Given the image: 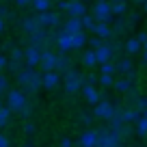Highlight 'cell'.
Instances as JSON below:
<instances>
[{
  "label": "cell",
  "mask_w": 147,
  "mask_h": 147,
  "mask_svg": "<svg viewBox=\"0 0 147 147\" xmlns=\"http://www.w3.org/2000/svg\"><path fill=\"white\" fill-rule=\"evenodd\" d=\"M15 76H18V78H15L18 84L22 87L20 89L22 93H35V91L41 89V74H37V69L24 67L22 71H18Z\"/></svg>",
  "instance_id": "obj_1"
},
{
  "label": "cell",
  "mask_w": 147,
  "mask_h": 147,
  "mask_svg": "<svg viewBox=\"0 0 147 147\" xmlns=\"http://www.w3.org/2000/svg\"><path fill=\"white\" fill-rule=\"evenodd\" d=\"M26 93H22L20 89H11V91H7V108L11 110V113H20L22 110V106H26Z\"/></svg>",
  "instance_id": "obj_2"
},
{
  "label": "cell",
  "mask_w": 147,
  "mask_h": 147,
  "mask_svg": "<svg viewBox=\"0 0 147 147\" xmlns=\"http://www.w3.org/2000/svg\"><path fill=\"white\" fill-rule=\"evenodd\" d=\"M63 82L67 93H78L82 89V74L76 71V69H69V71L63 74Z\"/></svg>",
  "instance_id": "obj_3"
},
{
  "label": "cell",
  "mask_w": 147,
  "mask_h": 147,
  "mask_svg": "<svg viewBox=\"0 0 147 147\" xmlns=\"http://www.w3.org/2000/svg\"><path fill=\"white\" fill-rule=\"evenodd\" d=\"M113 115H115V104L108 102V100H100L95 106H93V117H97V119L108 121Z\"/></svg>",
  "instance_id": "obj_4"
},
{
  "label": "cell",
  "mask_w": 147,
  "mask_h": 147,
  "mask_svg": "<svg viewBox=\"0 0 147 147\" xmlns=\"http://www.w3.org/2000/svg\"><path fill=\"white\" fill-rule=\"evenodd\" d=\"M91 15H93V20H95V22L110 24V20H113V15H110V2H108V0H104V2H95Z\"/></svg>",
  "instance_id": "obj_5"
},
{
  "label": "cell",
  "mask_w": 147,
  "mask_h": 147,
  "mask_svg": "<svg viewBox=\"0 0 147 147\" xmlns=\"http://www.w3.org/2000/svg\"><path fill=\"white\" fill-rule=\"evenodd\" d=\"M39 59H41V50H37V48L28 46L26 50H24V67H39Z\"/></svg>",
  "instance_id": "obj_6"
},
{
  "label": "cell",
  "mask_w": 147,
  "mask_h": 147,
  "mask_svg": "<svg viewBox=\"0 0 147 147\" xmlns=\"http://www.w3.org/2000/svg\"><path fill=\"white\" fill-rule=\"evenodd\" d=\"M39 67L41 71H56V54L50 50H43L41 59H39Z\"/></svg>",
  "instance_id": "obj_7"
},
{
  "label": "cell",
  "mask_w": 147,
  "mask_h": 147,
  "mask_svg": "<svg viewBox=\"0 0 147 147\" xmlns=\"http://www.w3.org/2000/svg\"><path fill=\"white\" fill-rule=\"evenodd\" d=\"M37 22L41 28H54L59 26V15L54 11H43V13H37Z\"/></svg>",
  "instance_id": "obj_8"
},
{
  "label": "cell",
  "mask_w": 147,
  "mask_h": 147,
  "mask_svg": "<svg viewBox=\"0 0 147 147\" xmlns=\"http://www.w3.org/2000/svg\"><path fill=\"white\" fill-rule=\"evenodd\" d=\"M61 82V74L59 71H41V87L43 89H54Z\"/></svg>",
  "instance_id": "obj_9"
},
{
  "label": "cell",
  "mask_w": 147,
  "mask_h": 147,
  "mask_svg": "<svg viewBox=\"0 0 147 147\" xmlns=\"http://www.w3.org/2000/svg\"><path fill=\"white\" fill-rule=\"evenodd\" d=\"M76 145L78 147H95L97 145V130H84Z\"/></svg>",
  "instance_id": "obj_10"
},
{
  "label": "cell",
  "mask_w": 147,
  "mask_h": 147,
  "mask_svg": "<svg viewBox=\"0 0 147 147\" xmlns=\"http://www.w3.org/2000/svg\"><path fill=\"white\" fill-rule=\"evenodd\" d=\"M91 32L95 37H100L102 41H106V39L113 37V26H110V24H104V22H95V26H93Z\"/></svg>",
  "instance_id": "obj_11"
},
{
  "label": "cell",
  "mask_w": 147,
  "mask_h": 147,
  "mask_svg": "<svg viewBox=\"0 0 147 147\" xmlns=\"http://www.w3.org/2000/svg\"><path fill=\"white\" fill-rule=\"evenodd\" d=\"M80 91H82L84 100H87L89 104H93V106H95L100 100H104V93H102V91H97V87H82Z\"/></svg>",
  "instance_id": "obj_12"
},
{
  "label": "cell",
  "mask_w": 147,
  "mask_h": 147,
  "mask_svg": "<svg viewBox=\"0 0 147 147\" xmlns=\"http://www.w3.org/2000/svg\"><path fill=\"white\" fill-rule=\"evenodd\" d=\"M56 48H59L61 54H67V52H71V37L65 35L63 30H59V35H56Z\"/></svg>",
  "instance_id": "obj_13"
},
{
  "label": "cell",
  "mask_w": 147,
  "mask_h": 147,
  "mask_svg": "<svg viewBox=\"0 0 147 147\" xmlns=\"http://www.w3.org/2000/svg\"><path fill=\"white\" fill-rule=\"evenodd\" d=\"M95 59H97V65L102 63H108V61H113V50L108 48V43H102L100 48H95Z\"/></svg>",
  "instance_id": "obj_14"
},
{
  "label": "cell",
  "mask_w": 147,
  "mask_h": 147,
  "mask_svg": "<svg viewBox=\"0 0 147 147\" xmlns=\"http://www.w3.org/2000/svg\"><path fill=\"white\" fill-rule=\"evenodd\" d=\"M121 119H123V123H136L141 119V113H138V108L125 106V108H121Z\"/></svg>",
  "instance_id": "obj_15"
},
{
  "label": "cell",
  "mask_w": 147,
  "mask_h": 147,
  "mask_svg": "<svg viewBox=\"0 0 147 147\" xmlns=\"http://www.w3.org/2000/svg\"><path fill=\"white\" fill-rule=\"evenodd\" d=\"M61 30L65 32V35H76V32L82 30V24H80V18H69L67 22L63 24V28Z\"/></svg>",
  "instance_id": "obj_16"
},
{
  "label": "cell",
  "mask_w": 147,
  "mask_h": 147,
  "mask_svg": "<svg viewBox=\"0 0 147 147\" xmlns=\"http://www.w3.org/2000/svg\"><path fill=\"white\" fill-rule=\"evenodd\" d=\"M67 13H69V18H82V15L87 13V7H84V2H80V0H74V2H69Z\"/></svg>",
  "instance_id": "obj_17"
},
{
  "label": "cell",
  "mask_w": 147,
  "mask_h": 147,
  "mask_svg": "<svg viewBox=\"0 0 147 147\" xmlns=\"http://www.w3.org/2000/svg\"><path fill=\"white\" fill-rule=\"evenodd\" d=\"M71 37V50H80V48H84L87 46V32L84 30H80V32H76V35H69Z\"/></svg>",
  "instance_id": "obj_18"
},
{
  "label": "cell",
  "mask_w": 147,
  "mask_h": 147,
  "mask_svg": "<svg viewBox=\"0 0 147 147\" xmlns=\"http://www.w3.org/2000/svg\"><path fill=\"white\" fill-rule=\"evenodd\" d=\"M134 84H136V82H132V80H130L128 76H123V78H117L115 82H113V87H115L119 93H128L130 89L134 87Z\"/></svg>",
  "instance_id": "obj_19"
},
{
  "label": "cell",
  "mask_w": 147,
  "mask_h": 147,
  "mask_svg": "<svg viewBox=\"0 0 147 147\" xmlns=\"http://www.w3.org/2000/svg\"><path fill=\"white\" fill-rule=\"evenodd\" d=\"M39 22H37V18H24L22 20V30L26 32V35H32L35 30H39Z\"/></svg>",
  "instance_id": "obj_20"
},
{
  "label": "cell",
  "mask_w": 147,
  "mask_h": 147,
  "mask_svg": "<svg viewBox=\"0 0 147 147\" xmlns=\"http://www.w3.org/2000/svg\"><path fill=\"white\" fill-rule=\"evenodd\" d=\"M115 67H117V74H123V76L130 74V71H134V63L130 59H119L115 63Z\"/></svg>",
  "instance_id": "obj_21"
},
{
  "label": "cell",
  "mask_w": 147,
  "mask_h": 147,
  "mask_svg": "<svg viewBox=\"0 0 147 147\" xmlns=\"http://www.w3.org/2000/svg\"><path fill=\"white\" fill-rule=\"evenodd\" d=\"M123 50L128 52V54H138L141 52V43L136 41V37H130V39H125V43H123Z\"/></svg>",
  "instance_id": "obj_22"
},
{
  "label": "cell",
  "mask_w": 147,
  "mask_h": 147,
  "mask_svg": "<svg viewBox=\"0 0 147 147\" xmlns=\"http://www.w3.org/2000/svg\"><path fill=\"white\" fill-rule=\"evenodd\" d=\"M128 13V5L125 2H110V15L115 18H121V15Z\"/></svg>",
  "instance_id": "obj_23"
},
{
  "label": "cell",
  "mask_w": 147,
  "mask_h": 147,
  "mask_svg": "<svg viewBox=\"0 0 147 147\" xmlns=\"http://www.w3.org/2000/svg\"><path fill=\"white\" fill-rule=\"evenodd\" d=\"M69 69H71V67H69V59H67V56H65V54H56V71H69Z\"/></svg>",
  "instance_id": "obj_24"
},
{
  "label": "cell",
  "mask_w": 147,
  "mask_h": 147,
  "mask_svg": "<svg viewBox=\"0 0 147 147\" xmlns=\"http://www.w3.org/2000/svg\"><path fill=\"white\" fill-rule=\"evenodd\" d=\"M82 65H84V67H89V69L97 65V59H95V52H93V50H87L82 54Z\"/></svg>",
  "instance_id": "obj_25"
},
{
  "label": "cell",
  "mask_w": 147,
  "mask_h": 147,
  "mask_svg": "<svg viewBox=\"0 0 147 147\" xmlns=\"http://www.w3.org/2000/svg\"><path fill=\"white\" fill-rule=\"evenodd\" d=\"M30 5H32V9H35L37 13H43V11H50L52 0H32Z\"/></svg>",
  "instance_id": "obj_26"
},
{
  "label": "cell",
  "mask_w": 147,
  "mask_h": 147,
  "mask_svg": "<svg viewBox=\"0 0 147 147\" xmlns=\"http://www.w3.org/2000/svg\"><path fill=\"white\" fill-rule=\"evenodd\" d=\"M80 24H82V30H93V26H95V20H93V15L84 13L82 18H80Z\"/></svg>",
  "instance_id": "obj_27"
},
{
  "label": "cell",
  "mask_w": 147,
  "mask_h": 147,
  "mask_svg": "<svg viewBox=\"0 0 147 147\" xmlns=\"http://www.w3.org/2000/svg\"><path fill=\"white\" fill-rule=\"evenodd\" d=\"M134 130H136L138 136H147V119L145 117H141V119L134 123Z\"/></svg>",
  "instance_id": "obj_28"
},
{
  "label": "cell",
  "mask_w": 147,
  "mask_h": 147,
  "mask_svg": "<svg viewBox=\"0 0 147 147\" xmlns=\"http://www.w3.org/2000/svg\"><path fill=\"white\" fill-rule=\"evenodd\" d=\"M100 67H102V74H104V76H115V74H117V67H115V63H113V61L102 63Z\"/></svg>",
  "instance_id": "obj_29"
},
{
  "label": "cell",
  "mask_w": 147,
  "mask_h": 147,
  "mask_svg": "<svg viewBox=\"0 0 147 147\" xmlns=\"http://www.w3.org/2000/svg\"><path fill=\"white\" fill-rule=\"evenodd\" d=\"M9 119H11V110L7 108V106H2V108H0V128H5V125L9 123Z\"/></svg>",
  "instance_id": "obj_30"
},
{
  "label": "cell",
  "mask_w": 147,
  "mask_h": 147,
  "mask_svg": "<svg viewBox=\"0 0 147 147\" xmlns=\"http://www.w3.org/2000/svg\"><path fill=\"white\" fill-rule=\"evenodd\" d=\"M128 30V22L125 20H115V28H113V35H119V32Z\"/></svg>",
  "instance_id": "obj_31"
},
{
  "label": "cell",
  "mask_w": 147,
  "mask_h": 147,
  "mask_svg": "<svg viewBox=\"0 0 147 147\" xmlns=\"http://www.w3.org/2000/svg\"><path fill=\"white\" fill-rule=\"evenodd\" d=\"M97 82H100L102 87H113L115 76H104V74H100V76H97Z\"/></svg>",
  "instance_id": "obj_32"
},
{
  "label": "cell",
  "mask_w": 147,
  "mask_h": 147,
  "mask_svg": "<svg viewBox=\"0 0 147 147\" xmlns=\"http://www.w3.org/2000/svg\"><path fill=\"white\" fill-rule=\"evenodd\" d=\"M11 61H18V63H24V52L20 48H11Z\"/></svg>",
  "instance_id": "obj_33"
},
{
  "label": "cell",
  "mask_w": 147,
  "mask_h": 147,
  "mask_svg": "<svg viewBox=\"0 0 147 147\" xmlns=\"http://www.w3.org/2000/svg\"><path fill=\"white\" fill-rule=\"evenodd\" d=\"M136 108H138V113H141V117L147 119V97H141V100H138Z\"/></svg>",
  "instance_id": "obj_34"
},
{
  "label": "cell",
  "mask_w": 147,
  "mask_h": 147,
  "mask_svg": "<svg viewBox=\"0 0 147 147\" xmlns=\"http://www.w3.org/2000/svg\"><path fill=\"white\" fill-rule=\"evenodd\" d=\"M7 91H9V78H7L5 74H0V95L7 93Z\"/></svg>",
  "instance_id": "obj_35"
},
{
  "label": "cell",
  "mask_w": 147,
  "mask_h": 147,
  "mask_svg": "<svg viewBox=\"0 0 147 147\" xmlns=\"http://www.w3.org/2000/svg\"><path fill=\"white\" fill-rule=\"evenodd\" d=\"M87 43H89V46H91V50H95V48H100V46H102V43H104V41H102L100 37H95V35H93L91 39H87Z\"/></svg>",
  "instance_id": "obj_36"
},
{
  "label": "cell",
  "mask_w": 147,
  "mask_h": 147,
  "mask_svg": "<svg viewBox=\"0 0 147 147\" xmlns=\"http://www.w3.org/2000/svg\"><path fill=\"white\" fill-rule=\"evenodd\" d=\"M24 134H28V136H32V134L37 132V128H35V123H30V121H26V123H24Z\"/></svg>",
  "instance_id": "obj_37"
},
{
  "label": "cell",
  "mask_w": 147,
  "mask_h": 147,
  "mask_svg": "<svg viewBox=\"0 0 147 147\" xmlns=\"http://www.w3.org/2000/svg\"><path fill=\"white\" fill-rule=\"evenodd\" d=\"M30 113H32V108H30V104H26V106H22V110H20V115H22V119H28V117H30Z\"/></svg>",
  "instance_id": "obj_38"
},
{
  "label": "cell",
  "mask_w": 147,
  "mask_h": 147,
  "mask_svg": "<svg viewBox=\"0 0 147 147\" xmlns=\"http://www.w3.org/2000/svg\"><path fill=\"white\" fill-rule=\"evenodd\" d=\"M136 41L141 43V46H143V43H147V32H138V35H136Z\"/></svg>",
  "instance_id": "obj_39"
},
{
  "label": "cell",
  "mask_w": 147,
  "mask_h": 147,
  "mask_svg": "<svg viewBox=\"0 0 147 147\" xmlns=\"http://www.w3.org/2000/svg\"><path fill=\"white\" fill-rule=\"evenodd\" d=\"M128 24H136L138 22V13H132V15H128V20H125Z\"/></svg>",
  "instance_id": "obj_40"
},
{
  "label": "cell",
  "mask_w": 147,
  "mask_h": 147,
  "mask_svg": "<svg viewBox=\"0 0 147 147\" xmlns=\"http://www.w3.org/2000/svg\"><path fill=\"white\" fill-rule=\"evenodd\" d=\"M7 61H9V59H7L5 54H0V74H2V69L7 67Z\"/></svg>",
  "instance_id": "obj_41"
},
{
  "label": "cell",
  "mask_w": 147,
  "mask_h": 147,
  "mask_svg": "<svg viewBox=\"0 0 147 147\" xmlns=\"http://www.w3.org/2000/svg\"><path fill=\"white\" fill-rule=\"evenodd\" d=\"M67 7H69V0H59V9L61 11H67Z\"/></svg>",
  "instance_id": "obj_42"
},
{
  "label": "cell",
  "mask_w": 147,
  "mask_h": 147,
  "mask_svg": "<svg viewBox=\"0 0 147 147\" xmlns=\"http://www.w3.org/2000/svg\"><path fill=\"white\" fill-rule=\"evenodd\" d=\"M74 143L69 141V138H61V143H59V147H71Z\"/></svg>",
  "instance_id": "obj_43"
},
{
  "label": "cell",
  "mask_w": 147,
  "mask_h": 147,
  "mask_svg": "<svg viewBox=\"0 0 147 147\" xmlns=\"http://www.w3.org/2000/svg\"><path fill=\"white\" fill-rule=\"evenodd\" d=\"M141 50H143V63L147 65V43H143V46H141Z\"/></svg>",
  "instance_id": "obj_44"
},
{
  "label": "cell",
  "mask_w": 147,
  "mask_h": 147,
  "mask_svg": "<svg viewBox=\"0 0 147 147\" xmlns=\"http://www.w3.org/2000/svg\"><path fill=\"white\" fill-rule=\"evenodd\" d=\"M0 147H9V138L0 134Z\"/></svg>",
  "instance_id": "obj_45"
},
{
  "label": "cell",
  "mask_w": 147,
  "mask_h": 147,
  "mask_svg": "<svg viewBox=\"0 0 147 147\" xmlns=\"http://www.w3.org/2000/svg\"><path fill=\"white\" fill-rule=\"evenodd\" d=\"M15 2H18L20 7H28V5H30V2H32V0H15Z\"/></svg>",
  "instance_id": "obj_46"
},
{
  "label": "cell",
  "mask_w": 147,
  "mask_h": 147,
  "mask_svg": "<svg viewBox=\"0 0 147 147\" xmlns=\"http://www.w3.org/2000/svg\"><path fill=\"white\" fill-rule=\"evenodd\" d=\"M2 32H5V20L0 18V35H2Z\"/></svg>",
  "instance_id": "obj_47"
},
{
  "label": "cell",
  "mask_w": 147,
  "mask_h": 147,
  "mask_svg": "<svg viewBox=\"0 0 147 147\" xmlns=\"http://www.w3.org/2000/svg\"><path fill=\"white\" fill-rule=\"evenodd\" d=\"M143 11H145V13H147V0H145V2H143Z\"/></svg>",
  "instance_id": "obj_48"
},
{
  "label": "cell",
  "mask_w": 147,
  "mask_h": 147,
  "mask_svg": "<svg viewBox=\"0 0 147 147\" xmlns=\"http://www.w3.org/2000/svg\"><path fill=\"white\" fill-rule=\"evenodd\" d=\"M108 2H125V0H108Z\"/></svg>",
  "instance_id": "obj_49"
},
{
  "label": "cell",
  "mask_w": 147,
  "mask_h": 147,
  "mask_svg": "<svg viewBox=\"0 0 147 147\" xmlns=\"http://www.w3.org/2000/svg\"><path fill=\"white\" fill-rule=\"evenodd\" d=\"M22 147H35V145H30V143H26V145H22Z\"/></svg>",
  "instance_id": "obj_50"
},
{
  "label": "cell",
  "mask_w": 147,
  "mask_h": 147,
  "mask_svg": "<svg viewBox=\"0 0 147 147\" xmlns=\"http://www.w3.org/2000/svg\"><path fill=\"white\" fill-rule=\"evenodd\" d=\"M95 2H104V0H95Z\"/></svg>",
  "instance_id": "obj_51"
},
{
  "label": "cell",
  "mask_w": 147,
  "mask_h": 147,
  "mask_svg": "<svg viewBox=\"0 0 147 147\" xmlns=\"http://www.w3.org/2000/svg\"><path fill=\"white\" fill-rule=\"evenodd\" d=\"M0 108H2V102H0Z\"/></svg>",
  "instance_id": "obj_52"
},
{
  "label": "cell",
  "mask_w": 147,
  "mask_h": 147,
  "mask_svg": "<svg viewBox=\"0 0 147 147\" xmlns=\"http://www.w3.org/2000/svg\"><path fill=\"white\" fill-rule=\"evenodd\" d=\"M69 2H74V0H69Z\"/></svg>",
  "instance_id": "obj_53"
},
{
  "label": "cell",
  "mask_w": 147,
  "mask_h": 147,
  "mask_svg": "<svg viewBox=\"0 0 147 147\" xmlns=\"http://www.w3.org/2000/svg\"><path fill=\"white\" fill-rule=\"evenodd\" d=\"M80 2H84V0H80Z\"/></svg>",
  "instance_id": "obj_54"
},
{
  "label": "cell",
  "mask_w": 147,
  "mask_h": 147,
  "mask_svg": "<svg viewBox=\"0 0 147 147\" xmlns=\"http://www.w3.org/2000/svg\"><path fill=\"white\" fill-rule=\"evenodd\" d=\"M143 2H145V0H143Z\"/></svg>",
  "instance_id": "obj_55"
}]
</instances>
